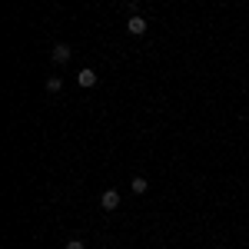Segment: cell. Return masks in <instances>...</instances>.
<instances>
[{
    "instance_id": "cell-3",
    "label": "cell",
    "mask_w": 249,
    "mask_h": 249,
    "mask_svg": "<svg viewBox=\"0 0 249 249\" xmlns=\"http://www.w3.org/2000/svg\"><path fill=\"white\" fill-rule=\"evenodd\" d=\"M50 60H53V63H67V60H70V47H67V43H53Z\"/></svg>"
},
{
    "instance_id": "cell-1",
    "label": "cell",
    "mask_w": 249,
    "mask_h": 249,
    "mask_svg": "<svg viewBox=\"0 0 249 249\" xmlns=\"http://www.w3.org/2000/svg\"><path fill=\"white\" fill-rule=\"evenodd\" d=\"M126 34H133V37H143V34H146V20L140 17V14L126 17Z\"/></svg>"
},
{
    "instance_id": "cell-4",
    "label": "cell",
    "mask_w": 249,
    "mask_h": 249,
    "mask_svg": "<svg viewBox=\"0 0 249 249\" xmlns=\"http://www.w3.org/2000/svg\"><path fill=\"white\" fill-rule=\"evenodd\" d=\"M96 80H100V77H96V70H90V67L77 73V83H80V87H87V90H90V87H96Z\"/></svg>"
},
{
    "instance_id": "cell-2",
    "label": "cell",
    "mask_w": 249,
    "mask_h": 249,
    "mask_svg": "<svg viewBox=\"0 0 249 249\" xmlns=\"http://www.w3.org/2000/svg\"><path fill=\"white\" fill-rule=\"evenodd\" d=\"M116 206H120V193H116V190H107V193H103V196H100V210L113 213Z\"/></svg>"
},
{
    "instance_id": "cell-6",
    "label": "cell",
    "mask_w": 249,
    "mask_h": 249,
    "mask_svg": "<svg viewBox=\"0 0 249 249\" xmlns=\"http://www.w3.org/2000/svg\"><path fill=\"white\" fill-rule=\"evenodd\" d=\"M47 90H50V93H60V90H63V80H60V77H50V80H47Z\"/></svg>"
},
{
    "instance_id": "cell-5",
    "label": "cell",
    "mask_w": 249,
    "mask_h": 249,
    "mask_svg": "<svg viewBox=\"0 0 249 249\" xmlns=\"http://www.w3.org/2000/svg\"><path fill=\"white\" fill-rule=\"evenodd\" d=\"M130 186H133V193H146V190H150V183H146L143 176H133V183H130Z\"/></svg>"
},
{
    "instance_id": "cell-7",
    "label": "cell",
    "mask_w": 249,
    "mask_h": 249,
    "mask_svg": "<svg viewBox=\"0 0 249 249\" xmlns=\"http://www.w3.org/2000/svg\"><path fill=\"white\" fill-rule=\"evenodd\" d=\"M67 249H87V243H83V239H70V243H67Z\"/></svg>"
}]
</instances>
